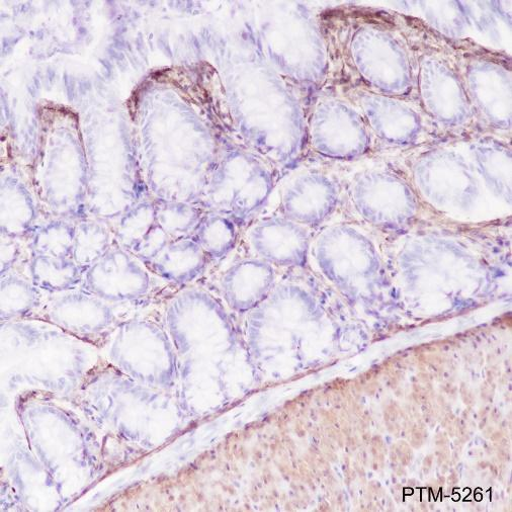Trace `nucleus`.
I'll use <instances>...</instances> for the list:
<instances>
[{"label": "nucleus", "instance_id": "nucleus-12", "mask_svg": "<svg viewBox=\"0 0 512 512\" xmlns=\"http://www.w3.org/2000/svg\"><path fill=\"white\" fill-rule=\"evenodd\" d=\"M75 230L71 228H49L38 233L32 242L31 253L72 259Z\"/></svg>", "mask_w": 512, "mask_h": 512}, {"label": "nucleus", "instance_id": "nucleus-1", "mask_svg": "<svg viewBox=\"0 0 512 512\" xmlns=\"http://www.w3.org/2000/svg\"><path fill=\"white\" fill-rule=\"evenodd\" d=\"M308 269L354 301L366 298L390 274L384 245L366 226L351 221L329 222L314 233Z\"/></svg>", "mask_w": 512, "mask_h": 512}, {"label": "nucleus", "instance_id": "nucleus-7", "mask_svg": "<svg viewBox=\"0 0 512 512\" xmlns=\"http://www.w3.org/2000/svg\"><path fill=\"white\" fill-rule=\"evenodd\" d=\"M154 276L122 246H112L103 258L85 272V282L98 293L119 291V296L145 293Z\"/></svg>", "mask_w": 512, "mask_h": 512}, {"label": "nucleus", "instance_id": "nucleus-8", "mask_svg": "<svg viewBox=\"0 0 512 512\" xmlns=\"http://www.w3.org/2000/svg\"><path fill=\"white\" fill-rule=\"evenodd\" d=\"M212 265L194 238L176 240L161 250L145 267L157 278L175 283H189Z\"/></svg>", "mask_w": 512, "mask_h": 512}, {"label": "nucleus", "instance_id": "nucleus-13", "mask_svg": "<svg viewBox=\"0 0 512 512\" xmlns=\"http://www.w3.org/2000/svg\"><path fill=\"white\" fill-rule=\"evenodd\" d=\"M20 249L14 245L2 244V273L3 276L8 272L19 259Z\"/></svg>", "mask_w": 512, "mask_h": 512}, {"label": "nucleus", "instance_id": "nucleus-4", "mask_svg": "<svg viewBox=\"0 0 512 512\" xmlns=\"http://www.w3.org/2000/svg\"><path fill=\"white\" fill-rule=\"evenodd\" d=\"M347 198L360 220L371 227L399 229L415 214L410 191L397 179L373 168H364L341 181Z\"/></svg>", "mask_w": 512, "mask_h": 512}, {"label": "nucleus", "instance_id": "nucleus-11", "mask_svg": "<svg viewBox=\"0 0 512 512\" xmlns=\"http://www.w3.org/2000/svg\"><path fill=\"white\" fill-rule=\"evenodd\" d=\"M113 245L104 231L82 229L75 232L72 260L85 273L109 251Z\"/></svg>", "mask_w": 512, "mask_h": 512}, {"label": "nucleus", "instance_id": "nucleus-3", "mask_svg": "<svg viewBox=\"0 0 512 512\" xmlns=\"http://www.w3.org/2000/svg\"><path fill=\"white\" fill-rule=\"evenodd\" d=\"M278 169L251 153L237 151L223 162L214 181V201L242 230L267 206Z\"/></svg>", "mask_w": 512, "mask_h": 512}, {"label": "nucleus", "instance_id": "nucleus-5", "mask_svg": "<svg viewBox=\"0 0 512 512\" xmlns=\"http://www.w3.org/2000/svg\"><path fill=\"white\" fill-rule=\"evenodd\" d=\"M312 230L277 215H260L241 233L239 246L278 271L308 268Z\"/></svg>", "mask_w": 512, "mask_h": 512}, {"label": "nucleus", "instance_id": "nucleus-9", "mask_svg": "<svg viewBox=\"0 0 512 512\" xmlns=\"http://www.w3.org/2000/svg\"><path fill=\"white\" fill-rule=\"evenodd\" d=\"M242 229L227 217H213L199 224L193 238L216 265L227 258L240 242Z\"/></svg>", "mask_w": 512, "mask_h": 512}, {"label": "nucleus", "instance_id": "nucleus-6", "mask_svg": "<svg viewBox=\"0 0 512 512\" xmlns=\"http://www.w3.org/2000/svg\"><path fill=\"white\" fill-rule=\"evenodd\" d=\"M218 264L223 265L220 284L225 299L242 314L259 307L269 297L280 274L239 245Z\"/></svg>", "mask_w": 512, "mask_h": 512}, {"label": "nucleus", "instance_id": "nucleus-2", "mask_svg": "<svg viewBox=\"0 0 512 512\" xmlns=\"http://www.w3.org/2000/svg\"><path fill=\"white\" fill-rule=\"evenodd\" d=\"M343 201L338 176L321 166L302 167L278 182L260 215H277L316 232Z\"/></svg>", "mask_w": 512, "mask_h": 512}, {"label": "nucleus", "instance_id": "nucleus-10", "mask_svg": "<svg viewBox=\"0 0 512 512\" xmlns=\"http://www.w3.org/2000/svg\"><path fill=\"white\" fill-rule=\"evenodd\" d=\"M29 269L36 284L54 289L71 286L84 273L72 259L35 253H31Z\"/></svg>", "mask_w": 512, "mask_h": 512}]
</instances>
